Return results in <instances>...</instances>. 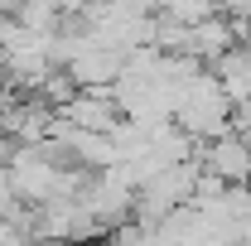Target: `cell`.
Instances as JSON below:
<instances>
[{"mask_svg": "<svg viewBox=\"0 0 251 246\" xmlns=\"http://www.w3.org/2000/svg\"><path fill=\"white\" fill-rule=\"evenodd\" d=\"M198 164L213 169V174H222L227 184H251V145L237 135V130H222V135H213V140H203Z\"/></svg>", "mask_w": 251, "mask_h": 246, "instance_id": "6da1fadb", "label": "cell"}]
</instances>
